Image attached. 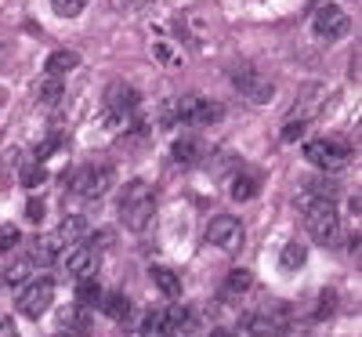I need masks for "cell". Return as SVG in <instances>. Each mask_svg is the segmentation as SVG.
I'll return each mask as SVG.
<instances>
[{
	"mask_svg": "<svg viewBox=\"0 0 362 337\" xmlns=\"http://www.w3.org/2000/svg\"><path fill=\"white\" fill-rule=\"evenodd\" d=\"M153 283L160 287V294H167V297H177L181 294V280H177V272H170V268H163V265H156L153 268Z\"/></svg>",
	"mask_w": 362,
	"mask_h": 337,
	"instance_id": "obj_20",
	"label": "cell"
},
{
	"mask_svg": "<svg viewBox=\"0 0 362 337\" xmlns=\"http://www.w3.org/2000/svg\"><path fill=\"white\" fill-rule=\"evenodd\" d=\"M228 189H232V200H250V196H257V178L239 171V174L228 181Z\"/></svg>",
	"mask_w": 362,
	"mask_h": 337,
	"instance_id": "obj_21",
	"label": "cell"
},
{
	"mask_svg": "<svg viewBox=\"0 0 362 337\" xmlns=\"http://www.w3.org/2000/svg\"><path fill=\"white\" fill-rule=\"evenodd\" d=\"M51 301H54V283H51V280H33L29 287H22L18 309H22V316H29V319H40V316L51 309Z\"/></svg>",
	"mask_w": 362,
	"mask_h": 337,
	"instance_id": "obj_8",
	"label": "cell"
},
{
	"mask_svg": "<svg viewBox=\"0 0 362 337\" xmlns=\"http://www.w3.org/2000/svg\"><path fill=\"white\" fill-rule=\"evenodd\" d=\"M83 236H87V218H83V214H69V218L51 232V239L58 243V247H69V243H76Z\"/></svg>",
	"mask_w": 362,
	"mask_h": 337,
	"instance_id": "obj_14",
	"label": "cell"
},
{
	"mask_svg": "<svg viewBox=\"0 0 362 337\" xmlns=\"http://www.w3.org/2000/svg\"><path fill=\"white\" fill-rule=\"evenodd\" d=\"M66 95V80H58V76H44L40 87H37V102L40 105H58Z\"/></svg>",
	"mask_w": 362,
	"mask_h": 337,
	"instance_id": "obj_16",
	"label": "cell"
},
{
	"mask_svg": "<svg viewBox=\"0 0 362 337\" xmlns=\"http://www.w3.org/2000/svg\"><path fill=\"white\" fill-rule=\"evenodd\" d=\"M58 326H62L66 333H87V312H83V304H73V309L58 312Z\"/></svg>",
	"mask_w": 362,
	"mask_h": 337,
	"instance_id": "obj_17",
	"label": "cell"
},
{
	"mask_svg": "<svg viewBox=\"0 0 362 337\" xmlns=\"http://www.w3.org/2000/svg\"><path fill=\"white\" fill-rule=\"evenodd\" d=\"M25 218H29V222H40V218H44V203H40V200H29V203H25Z\"/></svg>",
	"mask_w": 362,
	"mask_h": 337,
	"instance_id": "obj_30",
	"label": "cell"
},
{
	"mask_svg": "<svg viewBox=\"0 0 362 337\" xmlns=\"http://www.w3.org/2000/svg\"><path fill=\"white\" fill-rule=\"evenodd\" d=\"M305 127H308V120H290L283 127V142H300L305 138Z\"/></svg>",
	"mask_w": 362,
	"mask_h": 337,
	"instance_id": "obj_28",
	"label": "cell"
},
{
	"mask_svg": "<svg viewBox=\"0 0 362 337\" xmlns=\"http://www.w3.org/2000/svg\"><path fill=\"white\" fill-rule=\"evenodd\" d=\"M66 337H69V333H66Z\"/></svg>",
	"mask_w": 362,
	"mask_h": 337,
	"instance_id": "obj_35",
	"label": "cell"
},
{
	"mask_svg": "<svg viewBox=\"0 0 362 337\" xmlns=\"http://www.w3.org/2000/svg\"><path fill=\"white\" fill-rule=\"evenodd\" d=\"M153 214H156V196L145 181H131V185L119 193V218H124V225L131 232H141L153 222Z\"/></svg>",
	"mask_w": 362,
	"mask_h": 337,
	"instance_id": "obj_1",
	"label": "cell"
},
{
	"mask_svg": "<svg viewBox=\"0 0 362 337\" xmlns=\"http://www.w3.org/2000/svg\"><path fill=\"white\" fill-rule=\"evenodd\" d=\"M22 185L25 189H37V185H44V181H47V167L44 164H37V160H29V164H22Z\"/></svg>",
	"mask_w": 362,
	"mask_h": 337,
	"instance_id": "obj_23",
	"label": "cell"
},
{
	"mask_svg": "<svg viewBox=\"0 0 362 337\" xmlns=\"http://www.w3.org/2000/svg\"><path fill=\"white\" fill-rule=\"evenodd\" d=\"M174 113H177L181 124H189V127H206V124H214V120L221 116L218 102H210L203 95H185L174 105Z\"/></svg>",
	"mask_w": 362,
	"mask_h": 337,
	"instance_id": "obj_7",
	"label": "cell"
},
{
	"mask_svg": "<svg viewBox=\"0 0 362 337\" xmlns=\"http://www.w3.org/2000/svg\"><path fill=\"white\" fill-rule=\"evenodd\" d=\"M29 275H33L29 261H15V265H8V268H4V283H8V287H15V290H22Z\"/></svg>",
	"mask_w": 362,
	"mask_h": 337,
	"instance_id": "obj_25",
	"label": "cell"
},
{
	"mask_svg": "<svg viewBox=\"0 0 362 337\" xmlns=\"http://www.w3.org/2000/svg\"><path fill=\"white\" fill-rule=\"evenodd\" d=\"M170 152H174V160H177L181 167H196L199 156H203V145H199V138H192V135H181Z\"/></svg>",
	"mask_w": 362,
	"mask_h": 337,
	"instance_id": "obj_15",
	"label": "cell"
},
{
	"mask_svg": "<svg viewBox=\"0 0 362 337\" xmlns=\"http://www.w3.org/2000/svg\"><path fill=\"white\" fill-rule=\"evenodd\" d=\"M305 225H308L315 243H329V239H334L337 236V207H334V200L308 196L305 200Z\"/></svg>",
	"mask_w": 362,
	"mask_h": 337,
	"instance_id": "obj_2",
	"label": "cell"
},
{
	"mask_svg": "<svg viewBox=\"0 0 362 337\" xmlns=\"http://www.w3.org/2000/svg\"><path fill=\"white\" fill-rule=\"evenodd\" d=\"M247 326L254 333H268V337H279L286 330V312L283 309H264L257 316H247Z\"/></svg>",
	"mask_w": 362,
	"mask_h": 337,
	"instance_id": "obj_13",
	"label": "cell"
},
{
	"mask_svg": "<svg viewBox=\"0 0 362 337\" xmlns=\"http://www.w3.org/2000/svg\"><path fill=\"white\" fill-rule=\"evenodd\" d=\"M232 84H235V91H239V95H243L250 105H264L272 95H276V87L268 84V76H257L254 69H235Z\"/></svg>",
	"mask_w": 362,
	"mask_h": 337,
	"instance_id": "obj_10",
	"label": "cell"
},
{
	"mask_svg": "<svg viewBox=\"0 0 362 337\" xmlns=\"http://www.w3.org/2000/svg\"><path fill=\"white\" fill-rule=\"evenodd\" d=\"M66 272L76 275V280H90V275L98 272V247H95V243H83V247H76V251L66 258Z\"/></svg>",
	"mask_w": 362,
	"mask_h": 337,
	"instance_id": "obj_12",
	"label": "cell"
},
{
	"mask_svg": "<svg viewBox=\"0 0 362 337\" xmlns=\"http://www.w3.org/2000/svg\"><path fill=\"white\" fill-rule=\"evenodd\" d=\"M348 15L337 8V4H322L319 11H315V18H312V29H315V37L319 40H341L344 33H348Z\"/></svg>",
	"mask_w": 362,
	"mask_h": 337,
	"instance_id": "obj_9",
	"label": "cell"
},
{
	"mask_svg": "<svg viewBox=\"0 0 362 337\" xmlns=\"http://www.w3.org/2000/svg\"><path fill=\"white\" fill-rule=\"evenodd\" d=\"M18 243V229L15 225H0V251H11Z\"/></svg>",
	"mask_w": 362,
	"mask_h": 337,
	"instance_id": "obj_29",
	"label": "cell"
},
{
	"mask_svg": "<svg viewBox=\"0 0 362 337\" xmlns=\"http://www.w3.org/2000/svg\"><path fill=\"white\" fill-rule=\"evenodd\" d=\"M0 337H18V326L15 323H0Z\"/></svg>",
	"mask_w": 362,
	"mask_h": 337,
	"instance_id": "obj_32",
	"label": "cell"
},
{
	"mask_svg": "<svg viewBox=\"0 0 362 337\" xmlns=\"http://www.w3.org/2000/svg\"><path fill=\"white\" fill-rule=\"evenodd\" d=\"M83 4H87V0H51V8H54L58 15H66V18L80 15V11H83Z\"/></svg>",
	"mask_w": 362,
	"mask_h": 337,
	"instance_id": "obj_27",
	"label": "cell"
},
{
	"mask_svg": "<svg viewBox=\"0 0 362 337\" xmlns=\"http://www.w3.org/2000/svg\"><path fill=\"white\" fill-rule=\"evenodd\" d=\"M308 261V251H305V243H286V247H283V254H279V265L286 268V272H293V268H300V265H305Z\"/></svg>",
	"mask_w": 362,
	"mask_h": 337,
	"instance_id": "obj_22",
	"label": "cell"
},
{
	"mask_svg": "<svg viewBox=\"0 0 362 337\" xmlns=\"http://www.w3.org/2000/svg\"><path fill=\"white\" fill-rule=\"evenodd\" d=\"M206 243H214L225 254H239V247H243V225H239L232 214H218V218H210V225H206Z\"/></svg>",
	"mask_w": 362,
	"mask_h": 337,
	"instance_id": "obj_4",
	"label": "cell"
},
{
	"mask_svg": "<svg viewBox=\"0 0 362 337\" xmlns=\"http://www.w3.org/2000/svg\"><path fill=\"white\" fill-rule=\"evenodd\" d=\"M181 337H192V333H181Z\"/></svg>",
	"mask_w": 362,
	"mask_h": 337,
	"instance_id": "obj_34",
	"label": "cell"
},
{
	"mask_svg": "<svg viewBox=\"0 0 362 337\" xmlns=\"http://www.w3.org/2000/svg\"><path fill=\"white\" fill-rule=\"evenodd\" d=\"M225 287H228L232 294H243V290H250V272H243V268H235V272H228V280H225Z\"/></svg>",
	"mask_w": 362,
	"mask_h": 337,
	"instance_id": "obj_26",
	"label": "cell"
},
{
	"mask_svg": "<svg viewBox=\"0 0 362 337\" xmlns=\"http://www.w3.org/2000/svg\"><path fill=\"white\" fill-rule=\"evenodd\" d=\"M156 55L163 58V62H177V55L170 51V44H156Z\"/></svg>",
	"mask_w": 362,
	"mask_h": 337,
	"instance_id": "obj_31",
	"label": "cell"
},
{
	"mask_svg": "<svg viewBox=\"0 0 362 337\" xmlns=\"http://www.w3.org/2000/svg\"><path fill=\"white\" fill-rule=\"evenodd\" d=\"M69 189H73L80 200H102V196L112 189V171H109L105 164L80 167V171L69 178Z\"/></svg>",
	"mask_w": 362,
	"mask_h": 337,
	"instance_id": "obj_3",
	"label": "cell"
},
{
	"mask_svg": "<svg viewBox=\"0 0 362 337\" xmlns=\"http://www.w3.org/2000/svg\"><path fill=\"white\" fill-rule=\"evenodd\" d=\"M210 337H239V333H232V330H214Z\"/></svg>",
	"mask_w": 362,
	"mask_h": 337,
	"instance_id": "obj_33",
	"label": "cell"
},
{
	"mask_svg": "<svg viewBox=\"0 0 362 337\" xmlns=\"http://www.w3.org/2000/svg\"><path fill=\"white\" fill-rule=\"evenodd\" d=\"M80 66V58L73 55V51H54L51 58H47V76H58V80H62L66 73H73Z\"/></svg>",
	"mask_w": 362,
	"mask_h": 337,
	"instance_id": "obj_18",
	"label": "cell"
},
{
	"mask_svg": "<svg viewBox=\"0 0 362 337\" xmlns=\"http://www.w3.org/2000/svg\"><path fill=\"white\" fill-rule=\"evenodd\" d=\"M98 304H102V312H105L109 319H116V323L131 316V301H127L124 294H102Z\"/></svg>",
	"mask_w": 362,
	"mask_h": 337,
	"instance_id": "obj_19",
	"label": "cell"
},
{
	"mask_svg": "<svg viewBox=\"0 0 362 337\" xmlns=\"http://www.w3.org/2000/svg\"><path fill=\"white\" fill-rule=\"evenodd\" d=\"M105 105H109V116L127 120V116H134V109H138V91H134L131 84H112L109 95H105Z\"/></svg>",
	"mask_w": 362,
	"mask_h": 337,
	"instance_id": "obj_11",
	"label": "cell"
},
{
	"mask_svg": "<svg viewBox=\"0 0 362 337\" xmlns=\"http://www.w3.org/2000/svg\"><path fill=\"white\" fill-rule=\"evenodd\" d=\"M189 326H192L189 309H156L145 316V330L160 333V337H181V333H189Z\"/></svg>",
	"mask_w": 362,
	"mask_h": 337,
	"instance_id": "obj_5",
	"label": "cell"
},
{
	"mask_svg": "<svg viewBox=\"0 0 362 337\" xmlns=\"http://www.w3.org/2000/svg\"><path fill=\"white\" fill-rule=\"evenodd\" d=\"M98 301H102V287H98L95 275L76 283V304H98Z\"/></svg>",
	"mask_w": 362,
	"mask_h": 337,
	"instance_id": "obj_24",
	"label": "cell"
},
{
	"mask_svg": "<svg viewBox=\"0 0 362 337\" xmlns=\"http://www.w3.org/2000/svg\"><path fill=\"white\" fill-rule=\"evenodd\" d=\"M305 160L322 167V171H341L348 160H351V149L341 145V142H329V138H319V142H308L305 145Z\"/></svg>",
	"mask_w": 362,
	"mask_h": 337,
	"instance_id": "obj_6",
	"label": "cell"
}]
</instances>
